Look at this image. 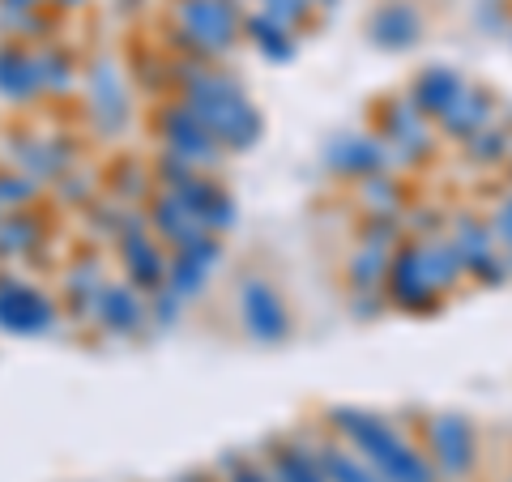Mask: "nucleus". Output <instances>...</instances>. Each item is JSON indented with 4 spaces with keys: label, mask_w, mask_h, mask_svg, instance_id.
I'll list each match as a JSON object with an SVG mask.
<instances>
[{
    "label": "nucleus",
    "mask_w": 512,
    "mask_h": 482,
    "mask_svg": "<svg viewBox=\"0 0 512 482\" xmlns=\"http://www.w3.org/2000/svg\"><path fill=\"white\" fill-rule=\"evenodd\" d=\"M47 320H52V312H47V303L30 291V286L0 282V325L18 329V333H35Z\"/></svg>",
    "instance_id": "f257e3e1"
},
{
    "label": "nucleus",
    "mask_w": 512,
    "mask_h": 482,
    "mask_svg": "<svg viewBox=\"0 0 512 482\" xmlns=\"http://www.w3.org/2000/svg\"><path fill=\"white\" fill-rule=\"evenodd\" d=\"M244 308H248V325H252L256 337H282L286 333L282 303L274 299L269 286H248V291H244Z\"/></svg>",
    "instance_id": "f03ea898"
},
{
    "label": "nucleus",
    "mask_w": 512,
    "mask_h": 482,
    "mask_svg": "<svg viewBox=\"0 0 512 482\" xmlns=\"http://www.w3.org/2000/svg\"><path fill=\"white\" fill-rule=\"evenodd\" d=\"M431 440H436V453L453 465V470H466L470 457H474V440H470V427L461 419H440L431 427Z\"/></svg>",
    "instance_id": "7ed1b4c3"
},
{
    "label": "nucleus",
    "mask_w": 512,
    "mask_h": 482,
    "mask_svg": "<svg viewBox=\"0 0 512 482\" xmlns=\"http://www.w3.org/2000/svg\"><path fill=\"white\" fill-rule=\"evenodd\" d=\"M372 30H376L380 43L406 47V43H414V35H419V18H414L406 5H389V9H380V18H376Z\"/></svg>",
    "instance_id": "20e7f679"
},
{
    "label": "nucleus",
    "mask_w": 512,
    "mask_h": 482,
    "mask_svg": "<svg viewBox=\"0 0 512 482\" xmlns=\"http://www.w3.org/2000/svg\"><path fill=\"white\" fill-rule=\"evenodd\" d=\"M461 82L453 73H444V69H436V73H427L423 77V86H419V99H423V107H431V111H453V103L461 99Z\"/></svg>",
    "instance_id": "39448f33"
},
{
    "label": "nucleus",
    "mask_w": 512,
    "mask_h": 482,
    "mask_svg": "<svg viewBox=\"0 0 512 482\" xmlns=\"http://www.w3.org/2000/svg\"><path fill=\"white\" fill-rule=\"evenodd\" d=\"M278 465H282V478L286 482H325V474H316L308 461H303V453H291V457H278Z\"/></svg>",
    "instance_id": "423d86ee"
},
{
    "label": "nucleus",
    "mask_w": 512,
    "mask_h": 482,
    "mask_svg": "<svg viewBox=\"0 0 512 482\" xmlns=\"http://www.w3.org/2000/svg\"><path fill=\"white\" fill-rule=\"evenodd\" d=\"M329 474H333V478H346V482H376L372 474H363V470L355 474V470H350V461H346V457H338V453L329 457Z\"/></svg>",
    "instance_id": "0eeeda50"
}]
</instances>
